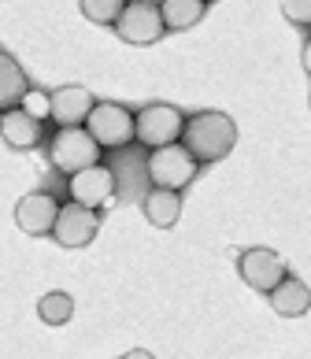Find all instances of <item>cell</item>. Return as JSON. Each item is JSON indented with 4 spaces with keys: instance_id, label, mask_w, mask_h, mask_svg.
Masks as SVG:
<instances>
[{
    "instance_id": "6",
    "label": "cell",
    "mask_w": 311,
    "mask_h": 359,
    "mask_svg": "<svg viewBox=\"0 0 311 359\" xmlns=\"http://www.w3.org/2000/svg\"><path fill=\"white\" fill-rule=\"evenodd\" d=\"M164 30L167 26H164L156 0H126L123 15L115 22L119 41H126V45H156L164 37Z\"/></svg>"
},
{
    "instance_id": "18",
    "label": "cell",
    "mask_w": 311,
    "mask_h": 359,
    "mask_svg": "<svg viewBox=\"0 0 311 359\" xmlns=\"http://www.w3.org/2000/svg\"><path fill=\"white\" fill-rule=\"evenodd\" d=\"M123 8H126V0H82V15L89 22H104V26H115Z\"/></svg>"
},
{
    "instance_id": "12",
    "label": "cell",
    "mask_w": 311,
    "mask_h": 359,
    "mask_svg": "<svg viewBox=\"0 0 311 359\" xmlns=\"http://www.w3.org/2000/svg\"><path fill=\"white\" fill-rule=\"evenodd\" d=\"M0 137L8 141V149L26 152L41 141V123L30 118L22 108H11V111H0Z\"/></svg>"
},
{
    "instance_id": "20",
    "label": "cell",
    "mask_w": 311,
    "mask_h": 359,
    "mask_svg": "<svg viewBox=\"0 0 311 359\" xmlns=\"http://www.w3.org/2000/svg\"><path fill=\"white\" fill-rule=\"evenodd\" d=\"M282 11H286L289 22L311 26V0H282Z\"/></svg>"
},
{
    "instance_id": "15",
    "label": "cell",
    "mask_w": 311,
    "mask_h": 359,
    "mask_svg": "<svg viewBox=\"0 0 311 359\" xmlns=\"http://www.w3.org/2000/svg\"><path fill=\"white\" fill-rule=\"evenodd\" d=\"M26 89H30V82H26V71L8 56V52H0V111L19 108L22 97H26Z\"/></svg>"
},
{
    "instance_id": "8",
    "label": "cell",
    "mask_w": 311,
    "mask_h": 359,
    "mask_svg": "<svg viewBox=\"0 0 311 359\" xmlns=\"http://www.w3.org/2000/svg\"><path fill=\"white\" fill-rule=\"evenodd\" d=\"M100 230V211L82 208V204H60V219L52 226L60 248H86Z\"/></svg>"
},
{
    "instance_id": "22",
    "label": "cell",
    "mask_w": 311,
    "mask_h": 359,
    "mask_svg": "<svg viewBox=\"0 0 311 359\" xmlns=\"http://www.w3.org/2000/svg\"><path fill=\"white\" fill-rule=\"evenodd\" d=\"M123 359H156L152 352H145V348H133V352H126Z\"/></svg>"
},
{
    "instance_id": "13",
    "label": "cell",
    "mask_w": 311,
    "mask_h": 359,
    "mask_svg": "<svg viewBox=\"0 0 311 359\" xmlns=\"http://www.w3.org/2000/svg\"><path fill=\"white\" fill-rule=\"evenodd\" d=\"M270 308H274L282 318H300V315H307L311 311V292H307V285L300 282V278H286L274 292H270Z\"/></svg>"
},
{
    "instance_id": "16",
    "label": "cell",
    "mask_w": 311,
    "mask_h": 359,
    "mask_svg": "<svg viewBox=\"0 0 311 359\" xmlns=\"http://www.w3.org/2000/svg\"><path fill=\"white\" fill-rule=\"evenodd\" d=\"M208 0H159V15H164L167 30H189L204 19Z\"/></svg>"
},
{
    "instance_id": "2",
    "label": "cell",
    "mask_w": 311,
    "mask_h": 359,
    "mask_svg": "<svg viewBox=\"0 0 311 359\" xmlns=\"http://www.w3.org/2000/svg\"><path fill=\"white\" fill-rule=\"evenodd\" d=\"M133 141H141L145 149H167V144H178L185 134V115L174 108V104H148L133 115Z\"/></svg>"
},
{
    "instance_id": "17",
    "label": "cell",
    "mask_w": 311,
    "mask_h": 359,
    "mask_svg": "<svg viewBox=\"0 0 311 359\" xmlns=\"http://www.w3.org/2000/svg\"><path fill=\"white\" fill-rule=\"evenodd\" d=\"M37 315H41V323L48 326H63V323H71V315H74V297L71 292H45L41 300H37Z\"/></svg>"
},
{
    "instance_id": "7",
    "label": "cell",
    "mask_w": 311,
    "mask_h": 359,
    "mask_svg": "<svg viewBox=\"0 0 311 359\" xmlns=\"http://www.w3.org/2000/svg\"><path fill=\"white\" fill-rule=\"evenodd\" d=\"M237 274L245 278V285H252L256 292H267L270 297V292L289 278V267L274 248H245L237 256Z\"/></svg>"
},
{
    "instance_id": "3",
    "label": "cell",
    "mask_w": 311,
    "mask_h": 359,
    "mask_svg": "<svg viewBox=\"0 0 311 359\" xmlns=\"http://www.w3.org/2000/svg\"><path fill=\"white\" fill-rule=\"evenodd\" d=\"M48 159H52V167L63 170V175L71 178V175H78V170L97 167V159H100V144L86 134V126L56 130V134L48 137Z\"/></svg>"
},
{
    "instance_id": "11",
    "label": "cell",
    "mask_w": 311,
    "mask_h": 359,
    "mask_svg": "<svg viewBox=\"0 0 311 359\" xmlns=\"http://www.w3.org/2000/svg\"><path fill=\"white\" fill-rule=\"evenodd\" d=\"M97 108L93 93L86 86H60L52 93V123L60 130H71V126H86L89 111Z\"/></svg>"
},
{
    "instance_id": "9",
    "label": "cell",
    "mask_w": 311,
    "mask_h": 359,
    "mask_svg": "<svg viewBox=\"0 0 311 359\" xmlns=\"http://www.w3.org/2000/svg\"><path fill=\"white\" fill-rule=\"evenodd\" d=\"M67 193H71V204H82V208L97 211L100 204H107L115 196V175L104 163L89 167V170H78V175L67 178Z\"/></svg>"
},
{
    "instance_id": "21",
    "label": "cell",
    "mask_w": 311,
    "mask_h": 359,
    "mask_svg": "<svg viewBox=\"0 0 311 359\" xmlns=\"http://www.w3.org/2000/svg\"><path fill=\"white\" fill-rule=\"evenodd\" d=\"M300 60H304V71L311 74V37L304 41V52H300Z\"/></svg>"
},
{
    "instance_id": "14",
    "label": "cell",
    "mask_w": 311,
    "mask_h": 359,
    "mask_svg": "<svg viewBox=\"0 0 311 359\" xmlns=\"http://www.w3.org/2000/svg\"><path fill=\"white\" fill-rule=\"evenodd\" d=\"M145 219L156 226V230H171L182 215V193H171V189H152L141 201Z\"/></svg>"
},
{
    "instance_id": "4",
    "label": "cell",
    "mask_w": 311,
    "mask_h": 359,
    "mask_svg": "<svg viewBox=\"0 0 311 359\" xmlns=\"http://www.w3.org/2000/svg\"><path fill=\"white\" fill-rule=\"evenodd\" d=\"M197 159L189 156V149L178 144H167V149H156L148 152V178H152L156 189H171V193H182L189 182L197 178Z\"/></svg>"
},
{
    "instance_id": "19",
    "label": "cell",
    "mask_w": 311,
    "mask_h": 359,
    "mask_svg": "<svg viewBox=\"0 0 311 359\" xmlns=\"http://www.w3.org/2000/svg\"><path fill=\"white\" fill-rule=\"evenodd\" d=\"M19 108L30 115V118H37V123H45V118H52V93H45V89H26V97H22V104Z\"/></svg>"
},
{
    "instance_id": "10",
    "label": "cell",
    "mask_w": 311,
    "mask_h": 359,
    "mask_svg": "<svg viewBox=\"0 0 311 359\" xmlns=\"http://www.w3.org/2000/svg\"><path fill=\"white\" fill-rule=\"evenodd\" d=\"M56 219H60V201L52 193H26L15 204V222H19V230L30 233V237L52 233Z\"/></svg>"
},
{
    "instance_id": "5",
    "label": "cell",
    "mask_w": 311,
    "mask_h": 359,
    "mask_svg": "<svg viewBox=\"0 0 311 359\" xmlns=\"http://www.w3.org/2000/svg\"><path fill=\"white\" fill-rule=\"evenodd\" d=\"M133 111L115 100H100L86 118V134L100 144V149H123L133 141Z\"/></svg>"
},
{
    "instance_id": "1",
    "label": "cell",
    "mask_w": 311,
    "mask_h": 359,
    "mask_svg": "<svg viewBox=\"0 0 311 359\" xmlns=\"http://www.w3.org/2000/svg\"><path fill=\"white\" fill-rule=\"evenodd\" d=\"M182 144L197 163H215V159H226L230 149L237 144V126L223 111H200L193 118H185Z\"/></svg>"
}]
</instances>
